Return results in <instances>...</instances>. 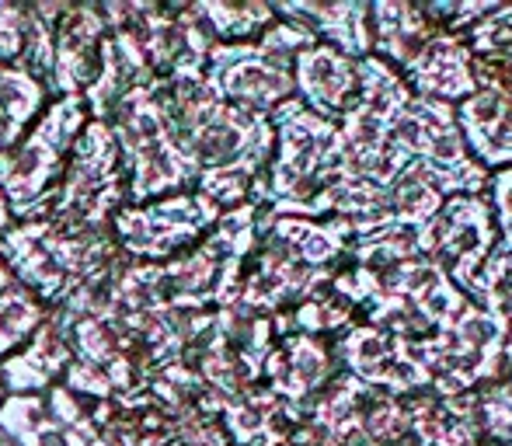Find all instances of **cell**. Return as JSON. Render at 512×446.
Instances as JSON below:
<instances>
[{
	"instance_id": "f546056e",
	"label": "cell",
	"mask_w": 512,
	"mask_h": 446,
	"mask_svg": "<svg viewBox=\"0 0 512 446\" xmlns=\"http://www.w3.org/2000/svg\"><path fill=\"white\" fill-rule=\"evenodd\" d=\"M418 11L439 28V32H450L464 39L478 21H485L502 0H415Z\"/></svg>"
},
{
	"instance_id": "4316f807",
	"label": "cell",
	"mask_w": 512,
	"mask_h": 446,
	"mask_svg": "<svg viewBox=\"0 0 512 446\" xmlns=\"http://www.w3.org/2000/svg\"><path fill=\"white\" fill-rule=\"evenodd\" d=\"M359 321V314L352 311V304H345L338 293L317 290L314 297H307L304 304H297L293 311L272 314V325H276V338L286 332L297 335H314V338H338L345 328H352Z\"/></svg>"
},
{
	"instance_id": "44dd1931",
	"label": "cell",
	"mask_w": 512,
	"mask_h": 446,
	"mask_svg": "<svg viewBox=\"0 0 512 446\" xmlns=\"http://www.w3.org/2000/svg\"><path fill=\"white\" fill-rule=\"evenodd\" d=\"M70 363H74V352H70L67 332L56 311H49L39 332L0 363V384H4V394H42L63 384Z\"/></svg>"
},
{
	"instance_id": "d590c367",
	"label": "cell",
	"mask_w": 512,
	"mask_h": 446,
	"mask_svg": "<svg viewBox=\"0 0 512 446\" xmlns=\"http://www.w3.org/2000/svg\"><path fill=\"white\" fill-rule=\"evenodd\" d=\"M11 283H14L11 269H7V262H4V258H0V290H4V286H11Z\"/></svg>"
},
{
	"instance_id": "2e32d148",
	"label": "cell",
	"mask_w": 512,
	"mask_h": 446,
	"mask_svg": "<svg viewBox=\"0 0 512 446\" xmlns=\"http://www.w3.org/2000/svg\"><path fill=\"white\" fill-rule=\"evenodd\" d=\"M331 272H317L300 262L286 244L265 230L258 248L251 251L248 265H244L241 290H237V304L258 314H283L314 297L317 290H328Z\"/></svg>"
},
{
	"instance_id": "74e56055",
	"label": "cell",
	"mask_w": 512,
	"mask_h": 446,
	"mask_svg": "<svg viewBox=\"0 0 512 446\" xmlns=\"http://www.w3.org/2000/svg\"><path fill=\"white\" fill-rule=\"evenodd\" d=\"M499 60H506V63H509V70H512V56H499Z\"/></svg>"
},
{
	"instance_id": "ba28073f",
	"label": "cell",
	"mask_w": 512,
	"mask_h": 446,
	"mask_svg": "<svg viewBox=\"0 0 512 446\" xmlns=\"http://www.w3.org/2000/svg\"><path fill=\"white\" fill-rule=\"evenodd\" d=\"M220 213L203 192H175L150 203H126L108 223V234L129 265H164L196 248Z\"/></svg>"
},
{
	"instance_id": "f1b7e54d",
	"label": "cell",
	"mask_w": 512,
	"mask_h": 446,
	"mask_svg": "<svg viewBox=\"0 0 512 446\" xmlns=\"http://www.w3.org/2000/svg\"><path fill=\"white\" fill-rule=\"evenodd\" d=\"M471 304L485 307L488 314L506 325V370L512 366V255L495 244L488 262L481 265L478 283L471 290Z\"/></svg>"
},
{
	"instance_id": "d6a6232c",
	"label": "cell",
	"mask_w": 512,
	"mask_h": 446,
	"mask_svg": "<svg viewBox=\"0 0 512 446\" xmlns=\"http://www.w3.org/2000/svg\"><path fill=\"white\" fill-rule=\"evenodd\" d=\"M478 415H481L478 446H512V408L502 405L488 387L478 391Z\"/></svg>"
},
{
	"instance_id": "9c48e42d",
	"label": "cell",
	"mask_w": 512,
	"mask_h": 446,
	"mask_svg": "<svg viewBox=\"0 0 512 446\" xmlns=\"http://www.w3.org/2000/svg\"><path fill=\"white\" fill-rule=\"evenodd\" d=\"M391 150L405 161L425 164L432 175L443 178L450 196H481L488 185V171L471 161L453 105L446 102L411 95L391 129Z\"/></svg>"
},
{
	"instance_id": "e0dca14e",
	"label": "cell",
	"mask_w": 512,
	"mask_h": 446,
	"mask_svg": "<svg viewBox=\"0 0 512 446\" xmlns=\"http://www.w3.org/2000/svg\"><path fill=\"white\" fill-rule=\"evenodd\" d=\"M377 293L394 297L405 307H411V311L425 321V328H429L432 335L443 332L446 325H453V318L471 304V300L464 297V290H457V286L450 283V276L425 255L408 258V262L394 265L387 276H380ZM377 293H373V297H377ZM370 300H366V304H370Z\"/></svg>"
},
{
	"instance_id": "5bb4252c",
	"label": "cell",
	"mask_w": 512,
	"mask_h": 446,
	"mask_svg": "<svg viewBox=\"0 0 512 446\" xmlns=\"http://www.w3.org/2000/svg\"><path fill=\"white\" fill-rule=\"evenodd\" d=\"M474 95L453 105L457 129L474 164L512 168V70L499 56H474Z\"/></svg>"
},
{
	"instance_id": "8fae6325",
	"label": "cell",
	"mask_w": 512,
	"mask_h": 446,
	"mask_svg": "<svg viewBox=\"0 0 512 446\" xmlns=\"http://www.w3.org/2000/svg\"><path fill=\"white\" fill-rule=\"evenodd\" d=\"M310 422L324 426L342 446H405L411 440L405 398L359 384L338 373L317 398Z\"/></svg>"
},
{
	"instance_id": "d6986e66",
	"label": "cell",
	"mask_w": 512,
	"mask_h": 446,
	"mask_svg": "<svg viewBox=\"0 0 512 446\" xmlns=\"http://www.w3.org/2000/svg\"><path fill=\"white\" fill-rule=\"evenodd\" d=\"M272 7H276L279 18L307 28L317 42L352 56V60L373 56L370 4L366 0H331V4H324V0H286V4Z\"/></svg>"
},
{
	"instance_id": "484cf974",
	"label": "cell",
	"mask_w": 512,
	"mask_h": 446,
	"mask_svg": "<svg viewBox=\"0 0 512 446\" xmlns=\"http://www.w3.org/2000/svg\"><path fill=\"white\" fill-rule=\"evenodd\" d=\"M49 105V91L21 63L0 67V150H7Z\"/></svg>"
},
{
	"instance_id": "7c38bea8",
	"label": "cell",
	"mask_w": 512,
	"mask_h": 446,
	"mask_svg": "<svg viewBox=\"0 0 512 446\" xmlns=\"http://www.w3.org/2000/svg\"><path fill=\"white\" fill-rule=\"evenodd\" d=\"M0 433L14 446H108L91 401L63 384L42 394H7L0 401Z\"/></svg>"
},
{
	"instance_id": "8992f818",
	"label": "cell",
	"mask_w": 512,
	"mask_h": 446,
	"mask_svg": "<svg viewBox=\"0 0 512 446\" xmlns=\"http://www.w3.org/2000/svg\"><path fill=\"white\" fill-rule=\"evenodd\" d=\"M129 203L126 168H122L119 147L105 119H88L74 150H70L67 171L56 185L42 220L70 234L108 230L115 213Z\"/></svg>"
},
{
	"instance_id": "d4e9b609",
	"label": "cell",
	"mask_w": 512,
	"mask_h": 446,
	"mask_svg": "<svg viewBox=\"0 0 512 446\" xmlns=\"http://www.w3.org/2000/svg\"><path fill=\"white\" fill-rule=\"evenodd\" d=\"M185 11L213 46L255 42L279 18L276 7L262 0H196V4H185Z\"/></svg>"
},
{
	"instance_id": "6da1fadb",
	"label": "cell",
	"mask_w": 512,
	"mask_h": 446,
	"mask_svg": "<svg viewBox=\"0 0 512 446\" xmlns=\"http://www.w3.org/2000/svg\"><path fill=\"white\" fill-rule=\"evenodd\" d=\"M147 88L196 175V192L223 213L251 203V192L258 189L272 157L269 115L216 102L203 81H150Z\"/></svg>"
},
{
	"instance_id": "7402d4cb",
	"label": "cell",
	"mask_w": 512,
	"mask_h": 446,
	"mask_svg": "<svg viewBox=\"0 0 512 446\" xmlns=\"http://www.w3.org/2000/svg\"><path fill=\"white\" fill-rule=\"evenodd\" d=\"M216 422L230 446H283L297 429L283 401L265 384L244 387L216 405Z\"/></svg>"
},
{
	"instance_id": "7a4b0ae2",
	"label": "cell",
	"mask_w": 512,
	"mask_h": 446,
	"mask_svg": "<svg viewBox=\"0 0 512 446\" xmlns=\"http://www.w3.org/2000/svg\"><path fill=\"white\" fill-rule=\"evenodd\" d=\"M272 157L251 203L262 206L265 217H307L317 220V203L328 185L345 171V143L338 122L290 98L269 115Z\"/></svg>"
},
{
	"instance_id": "30bf717a",
	"label": "cell",
	"mask_w": 512,
	"mask_h": 446,
	"mask_svg": "<svg viewBox=\"0 0 512 446\" xmlns=\"http://www.w3.org/2000/svg\"><path fill=\"white\" fill-rule=\"evenodd\" d=\"M499 244V230L492 220L485 192L481 196H450L439 213L418 230V251L450 276L457 290L471 300L481 265Z\"/></svg>"
},
{
	"instance_id": "52a82bcc",
	"label": "cell",
	"mask_w": 512,
	"mask_h": 446,
	"mask_svg": "<svg viewBox=\"0 0 512 446\" xmlns=\"http://www.w3.org/2000/svg\"><path fill=\"white\" fill-rule=\"evenodd\" d=\"M411 345L432 373V394L443 398L481 391L506 377V325L478 304H467L453 325Z\"/></svg>"
},
{
	"instance_id": "9a60e30c",
	"label": "cell",
	"mask_w": 512,
	"mask_h": 446,
	"mask_svg": "<svg viewBox=\"0 0 512 446\" xmlns=\"http://www.w3.org/2000/svg\"><path fill=\"white\" fill-rule=\"evenodd\" d=\"M338 359L328 338L314 335H297L286 332L276 338L269 359L262 366V384L283 401V408L290 412V419L307 422L314 412L317 398L324 394V387L338 377Z\"/></svg>"
},
{
	"instance_id": "83f0119b",
	"label": "cell",
	"mask_w": 512,
	"mask_h": 446,
	"mask_svg": "<svg viewBox=\"0 0 512 446\" xmlns=\"http://www.w3.org/2000/svg\"><path fill=\"white\" fill-rule=\"evenodd\" d=\"M46 318L49 307L32 290H25L21 283L4 286L0 290V363L7 356H14L28 338L39 332Z\"/></svg>"
},
{
	"instance_id": "1f68e13d",
	"label": "cell",
	"mask_w": 512,
	"mask_h": 446,
	"mask_svg": "<svg viewBox=\"0 0 512 446\" xmlns=\"http://www.w3.org/2000/svg\"><path fill=\"white\" fill-rule=\"evenodd\" d=\"M485 199L492 206L495 230H499V248H506L512 255V168L488 171Z\"/></svg>"
},
{
	"instance_id": "4dcf8cb0",
	"label": "cell",
	"mask_w": 512,
	"mask_h": 446,
	"mask_svg": "<svg viewBox=\"0 0 512 446\" xmlns=\"http://www.w3.org/2000/svg\"><path fill=\"white\" fill-rule=\"evenodd\" d=\"M474 56H512V0H502L485 21L464 35Z\"/></svg>"
},
{
	"instance_id": "603a6c76",
	"label": "cell",
	"mask_w": 512,
	"mask_h": 446,
	"mask_svg": "<svg viewBox=\"0 0 512 446\" xmlns=\"http://www.w3.org/2000/svg\"><path fill=\"white\" fill-rule=\"evenodd\" d=\"M436 32L439 28L418 11L415 0H373L370 4L373 56L398 74L422 56V49L436 39Z\"/></svg>"
},
{
	"instance_id": "ffe728a7",
	"label": "cell",
	"mask_w": 512,
	"mask_h": 446,
	"mask_svg": "<svg viewBox=\"0 0 512 446\" xmlns=\"http://www.w3.org/2000/svg\"><path fill=\"white\" fill-rule=\"evenodd\" d=\"M401 81L411 95L432 98V102L457 105L467 95H474V53L460 35L436 32V39L422 49L408 70H401Z\"/></svg>"
},
{
	"instance_id": "5b68a950",
	"label": "cell",
	"mask_w": 512,
	"mask_h": 446,
	"mask_svg": "<svg viewBox=\"0 0 512 446\" xmlns=\"http://www.w3.org/2000/svg\"><path fill=\"white\" fill-rule=\"evenodd\" d=\"M105 122L126 168L129 203H150V199L196 189V175L147 84L129 91Z\"/></svg>"
},
{
	"instance_id": "4fadbf2b",
	"label": "cell",
	"mask_w": 512,
	"mask_h": 446,
	"mask_svg": "<svg viewBox=\"0 0 512 446\" xmlns=\"http://www.w3.org/2000/svg\"><path fill=\"white\" fill-rule=\"evenodd\" d=\"M331 349H335L338 370L356 377L359 384L377 387L391 398L432 394V373L425 370L408 338L356 321L338 338H331Z\"/></svg>"
},
{
	"instance_id": "836d02e7",
	"label": "cell",
	"mask_w": 512,
	"mask_h": 446,
	"mask_svg": "<svg viewBox=\"0 0 512 446\" xmlns=\"http://www.w3.org/2000/svg\"><path fill=\"white\" fill-rule=\"evenodd\" d=\"M283 446H342V443H338L324 426H317V422L307 419V422H300L290 436H286Z\"/></svg>"
},
{
	"instance_id": "ac0fdd59",
	"label": "cell",
	"mask_w": 512,
	"mask_h": 446,
	"mask_svg": "<svg viewBox=\"0 0 512 446\" xmlns=\"http://www.w3.org/2000/svg\"><path fill=\"white\" fill-rule=\"evenodd\" d=\"M359 91V60L314 42L293 60V98L328 122H338Z\"/></svg>"
},
{
	"instance_id": "e575fe53",
	"label": "cell",
	"mask_w": 512,
	"mask_h": 446,
	"mask_svg": "<svg viewBox=\"0 0 512 446\" xmlns=\"http://www.w3.org/2000/svg\"><path fill=\"white\" fill-rule=\"evenodd\" d=\"M11 227H14V217H11V210H7V199H4V192H0V237H4Z\"/></svg>"
},
{
	"instance_id": "f35d334b",
	"label": "cell",
	"mask_w": 512,
	"mask_h": 446,
	"mask_svg": "<svg viewBox=\"0 0 512 446\" xmlns=\"http://www.w3.org/2000/svg\"><path fill=\"white\" fill-rule=\"evenodd\" d=\"M7 398V394H4V384H0V401H4Z\"/></svg>"
},
{
	"instance_id": "277c9868",
	"label": "cell",
	"mask_w": 512,
	"mask_h": 446,
	"mask_svg": "<svg viewBox=\"0 0 512 446\" xmlns=\"http://www.w3.org/2000/svg\"><path fill=\"white\" fill-rule=\"evenodd\" d=\"M91 112L84 98H49L39 119L0 150V192L14 223L42 220Z\"/></svg>"
},
{
	"instance_id": "3957f363",
	"label": "cell",
	"mask_w": 512,
	"mask_h": 446,
	"mask_svg": "<svg viewBox=\"0 0 512 446\" xmlns=\"http://www.w3.org/2000/svg\"><path fill=\"white\" fill-rule=\"evenodd\" d=\"M314 42L307 28L276 18V25L265 28L255 42L209 49L203 84L216 102L272 115L293 98V60Z\"/></svg>"
},
{
	"instance_id": "8d00e7d4",
	"label": "cell",
	"mask_w": 512,
	"mask_h": 446,
	"mask_svg": "<svg viewBox=\"0 0 512 446\" xmlns=\"http://www.w3.org/2000/svg\"><path fill=\"white\" fill-rule=\"evenodd\" d=\"M0 446H14V443H11V440H7V436H4V433H0Z\"/></svg>"
},
{
	"instance_id": "cb8c5ba5",
	"label": "cell",
	"mask_w": 512,
	"mask_h": 446,
	"mask_svg": "<svg viewBox=\"0 0 512 446\" xmlns=\"http://www.w3.org/2000/svg\"><path fill=\"white\" fill-rule=\"evenodd\" d=\"M265 230L279 244L293 251L304 265L335 276L352 241V227L338 217L307 220V217H265Z\"/></svg>"
}]
</instances>
